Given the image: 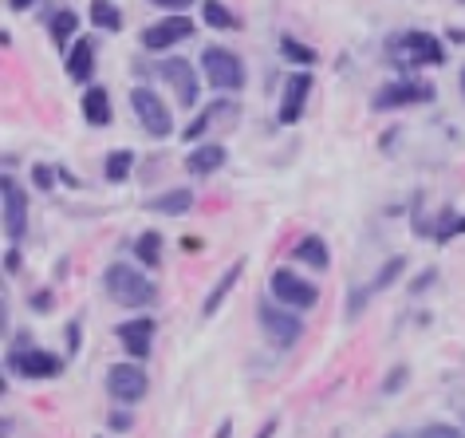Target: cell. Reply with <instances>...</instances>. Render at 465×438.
<instances>
[{
  "instance_id": "cell-39",
  "label": "cell",
  "mask_w": 465,
  "mask_h": 438,
  "mask_svg": "<svg viewBox=\"0 0 465 438\" xmlns=\"http://www.w3.org/2000/svg\"><path fill=\"white\" fill-rule=\"evenodd\" d=\"M229 434H232V423L225 419V423H221V426H217V438H229Z\"/></svg>"
},
{
  "instance_id": "cell-24",
  "label": "cell",
  "mask_w": 465,
  "mask_h": 438,
  "mask_svg": "<svg viewBox=\"0 0 465 438\" xmlns=\"http://www.w3.org/2000/svg\"><path fill=\"white\" fill-rule=\"evenodd\" d=\"M131 166H134V151H111L107 163H103V174H107V182H126L131 178Z\"/></svg>"
},
{
  "instance_id": "cell-10",
  "label": "cell",
  "mask_w": 465,
  "mask_h": 438,
  "mask_svg": "<svg viewBox=\"0 0 465 438\" xmlns=\"http://www.w3.org/2000/svg\"><path fill=\"white\" fill-rule=\"evenodd\" d=\"M13 372L25 379H55L64 372V360L52 352H40V348H20L13 355Z\"/></svg>"
},
{
  "instance_id": "cell-14",
  "label": "cell",
  "mask_w": 465,
  "mask_h": 438,
  "mask_svg": "<svg viewBox=\"0 0 465 438\" xmlns=\"http://www.w3.org/2000/svg\"><path fill=\"white\" fill-rule=\"evenodd\" d=\"M162 79L178 91L182 107H193V103H197V75H193L190 60H182V55H178V60H166V64H162Z\"/></svg>"
},
{
  "instance_id": "cell-4",
  "label": "cell",
  "mask_w": 465,
  "mask_h": 438,
  "mask_svg": "<svg viewBox=\"0 0 465 438\" xmlns=\"http://www.w3.org/2000/svg\"><path fill=\"white\" fill-rule=\"evenodd\" d=\"M269 288H272V296L284 308H300V313L320 301V288L312 284V281H304V276H296L292 269H272Z\"/></svg>"
},
{
  "instance_id": "cell-8",
  "label": "cell",
  "mask_w": 465,
  "mask_h": 438,
  "mask_svg": "<svg viewBox=\"0 0 465 438\" xmlns=\"http://www.w3.org/2000/svg\"><path fill=\"white\" fill-rule=\"evenodd\" d=\"M261 328L276 348H292L300 340V332H304V320L296 313H281V308H272V304H261Z\"/></svg>"
},
{
  "instance_id": "cell-28",
  "label": "cell",
  "mask_w": 465,
  "mask_h": 438,
  "mask_svg": "<svg viewBox=\"0 0 465 438\" xmlns=\"http://www.w3.org/2000/svg\"><path fill=\"white\" fill-rule=\"evenodd\" d=\"M281 55L288 64H304V67H312L320 60L316 55V48H308V44H300L296 36H281Z\"/></svg>"
},
{
  "instance_id": "cell-23",
  "label": "cell",
  "mask_w": 465,
  "mask_h": 438,
  "mask_svg": "<svg viewBox=\"0 0 465 438\" xmlns=\"http://www.w3.org/2000/svg\"><path fill=\"white\" fill-rule=\"evenodd\" d=\"M91 25L103 32H119L123 28V13L111 5V0H91Z\"/></svg>"
},
{
  "instance_id": "cell-41",
  "label": "cell",
  "mask_w": 465,
  "mask_h": 438,
  "mask_svg": "<svg viewBox=\"0 0 465 438\" xmlns=\"http://www.w3.org/2000/svg\"><path fill=\"white\" fill-rule=\"evenodd\" d=\"M461 91H465V75H461Z\"/></svg>"
},
{
  "instance_id": "cell-26",
  "label": "cell",
  "mask_w": 465,
  "mask_h": 438,
  "mask_svg": "<svg viewBox=\"0 0 465 438\" xmlns=\"http://www.w3.org/2000/svg\"><path fill=\"white\" fill-rule=\"evenodd\" d=\"M202 16H205V25L209 28H221V32H237V16L229 13L221 0H205L202 5Z\"/></svg>"
},
{
  "instance_id": "cell-34",
  "label": "cell",
  "mask_w": 465,
  "mask_h": 438,
  "mask_svg": "<svg viewBox=\"0 0 465 438\" xmlns=\"http://www.w3.org/2000/svg\"><path fill=\"white\" fill-rule=\"evenodd\" d=\"M48 304H52V293H36V296H32V308H36V313H44Z\"/></svg>"
},
{
  "instance_id": "cell-20",
  "label": "cell",
  "mask_w": 465,
  "mask_h": 438,
  "mask_svg": "<svg viewBox=\"0 0 465 438\" xmlns=\"http://www.w3.org/2000/svg\"><path fill=\"white\" fill-rule=\"evenodd\" d=\"M84 119H87L91 126H107V123H111L107 87H87V91H84Z\"/></svg>"
},
{
  "instance_id": "cell-9",
  "label": "cell",
  "mask_w": 465,
  "mask_h": 438,
  "mask_svg": "<svg viewBox=\"0 0 465 438\" xmlns=\"http://www.w3.org/2000/svg\"><path fill=\"white\" fill-rule=\"evenodd\" d=\"M391 48H402L406 55H411V64H446V48H441L438 36H430V32H402V36L391 40Z\"/></svg>"
},
{
  "instance_id": "cell-36",
  "label": "cell",
  "mask_w": 465,
  "mask_h": 438,
  "mask_svg": "<svg viewBox=\"0 0 465 438\" xmlns=\"http://www.w3.org/2000/svg\"><path fill=\"white\" fill-rule=\"evenodd\" d=\"M430 281H434V273H422V276H418V281H414V293H422V288H426Z\"/></svg>"
},
{
  "instance_id": "cell-2",
  "label": "cell",
  "mask_w": 465,
  "mask_h": 438,
  "mask_svg": "<svg viewBox=\"0 0 465 438\" xmlns=\"http://www.w3.org/2000/svg\"><path fill=\"white\" fill-rule=\"evenodd\" d=\"M197 60H202V75L209 79V87H217V91H241L245 87V64H241L237 52L205 48Z\"/></svg>"
},
{
  "instance_id": "cell-38",
  "label": "cell",
  "mask_w": 465,
  "mask_h": 438,
  "mask_svg": "<svg viewBox=\"0 0 465 438\" xmlns=\"http://www.w3.org/2000/svg\"><path fill=\"white\" fill-rule=\"evenodd\" d=\"M32 5H36V0H8V8H16V13L20 8H32Z\"/></svg>"
},
{
  "instance_id": "cell-1",
  "label": "cell",
  "mask_w": 465,
  "mask_h": 438,
  "mask_svg": "<svg viewBox=\"0 0 465 438\" xmlns=\"http://www.w3.org/2000/svg\"><path fill=\"white\" fill-rule=\"evenodd\" d=\"M107 296L123 308H146V304H154L158 288H154V281H146V273H138L134 264H111Z\"/></svg>"
},
{
  "instance_id": "cell-31",
  "label": "cell",
  "mask_w": 465,
  "mask_h": 438,
  "mask_svg": "<svg viewBox=\"0 0 465 438\" xmlns=\"http://www.w3.org/2000/svg\"><path fill=\"white\" fill-rule=\"evenodd\" d=\"M150 5H154V8H166L170 16H185V8H190L193 0H150Z\"/></svg>"
},
{
  "instance_id": "cell-22",
  "label": "cell",
  "mask_w": 465,
  "mask_h": 438,
  "mask_svg": "<svg viewBox=\"0 0 465 438\" xmlns=\"http://www.w3.org/2000/svg\"><path fill=\"white\" fill-rule=\"evenodd\" d=\"M134 257L143 261L146 269H158V264H162V234H158V229H146V234H138Z\"/></svg>"
},
{
  "instance_id": "cell-32",
  "label": "cell",
  "mask_w": 465,
  "mask_h": 438,
  "mask_svg": "<svg viewBox=\"0 0 465 438\" xmlns=\"http://www.w3.org/2000/svg\"><path fill=\"white\" fill-rule=\"evenodd\" d=\"M111 426H114V431H131V414H126V411H111V419H107Z\"/></svg>"
},
{
  "instance_id": "cell-25",
  "label": "cell",
  "mask_w": 465,
  "mask_h": 438,
  "mask_svg": "<svg viewBox=\"0 0 465 438\" xmlns=\"http://www.w3.org/2000/svg\"><path fill=\"white\" fill-rule=\"evenodd\" d=\"M402 264H406L402 257H391V261H387V264H382V269L375 273V281H371V288H363V293L355 296V304L363 301V296H375V293H382V288H391V284H394V276L402 273ZM355 304H351V308H355Z\"/></svg>"
},
{
  "instance_id": "cell-15",
  "label": "cell",
  "mask_w": 465,
  "mask_h": 438,
  "mask_svg": "<svg viewBox=\"0 0 465 438\" xmlns=\"http://www.w3.org/2000/svg\"><path fill=\"white\" fill-rule=\"evenodd\" d=\"M225 158H229V151L221 143H202V146H193V151L185 154V170L197 174V178H205V174H213V170L225 166Z\"/></svg>"
},
{
  "instance_id": "cell-12",
  "label": "cell",
  "mask_w": 465,
  "mask_h": 438,
  "mask_svg": "<svg viewBox=\"0 0 465 438\" xmlns=\"http://www.w3.org/2000/svg\"><path fill=\"white\" fill-rule=\"evenodd\" d=\"M114 336H119L126 355H134V360H146V355H150V340H154V320H150V316L123 320V324L114 328Z\"/></svg>"
},
{
  "instance_id": "cell-37",
  "label": "cell",
  "mask_w": 465,
  "mask_h": 438,
  "mask_svg": "<svg viewBox=\"0 0 465 438\" xmlns=\"http://www.w3.org/2000/svg\"><path fill=\"white\" fill-rule=\"evenodd\" d=\"M16 269H20V253L8 249V273H16Z\"/></svg>"
},
{
  "instance_id": "cell-30",
  "label": "cell",
  "mask_w": 465,
  "mask_h": 438,
  "mask_svg": "<svg viewBox=\"0 0 465 438\" xmlns=\"http://www.w3.org/2000/svg\"><path fill=\"white\" fill-rule=\"evenodd\" d=\"M55 178H60V170H52L48 163L32 166V182H36V186H40V190H52V186H55Z\"/></svg>"
},
{
  "instance_id": "cell-19",
  "label": "cell",
  "mask_w": 465,
  "mask_h": 438,
  "mask_svg": "<svg viewBox=\"0 0 465 438\" xmlns=\"http://www.w3.org/2000/svg\"><path fill=\"white\" fill-rule=\"evenodd\" d=\"M95 48H91V40H75L72 48H67V75L75 79V84H84V79H91V67H95Z\"/></svg>"
},
{
  "instance_id": "cell-16",
  "label": "cell",
  "mask_w": 465,
  "mask_h": 438,
  "mask_svg": "<svg viewBox=\"0 0 465 438\" xmlns=\"http://www.w3.org/2000/svg\"><path fill=\"white\" fill-rule=\"evenodd\" d=\"M241 269H245V261L229 264V269H225V273H221V276H217L213 293H209V296H205V304H202V316H205V320H209V316H217V308H221V304H225V296L232 293V284H237V281H241Z\"/></svg>"
},
{
  "instance_id": "cell-13",
  "label": "cell",
  "mask_w": 465,
  "mask_h": 438,
  "mask_svg": "<svg viewBox=\"0 0 465 438\" xmlns=\"http://www.w3.org/2000/svg\"><path fill=\"white\" fill-rule=\"evenodd\" d=\"M308 91H312V75H308V72L288 75V84H284V99H281V111H276V123H281V126H292V123L300 119V114H304Z\"/></svg>"
},
{
  "instance_id": "cell-11",
  "label": "cell",
  "mask_w": 465,
  "mask_h": 438,
  "mask_svg": "<svg viewBox=\"0 0 465 438\" xmlns=\"http://www.w3.org/2000/svg\"><path fill=\"white\" fill-rule=\"evenodd\" d=\"M0 202H5V234L8 241H20L28 229V202L25 194H20V186L13 178H5V186H0Z\"/></svg>"
},
{
  "instance_id": "cell-18",
  "label": "cell",
  "mask_w": 465,
  "mask_h": 438,
  "mask_svg": "<svg viewBox=\"0 0 465 438\" xmlns=\"http://www.w3.org/2000/svg\"><path fill=\"white\" fill-rule=\"evenodd\" d=\"M190 205H193V190H185V186H173L166 194H158V198H150V210L166 214V217H182Z\"/></svg>"
},
{
  "instance_id": "cell-5",
  "label": "cell",
  "mask_w": 465,
  "mask_h": 438,
  "mask_svg": "<svg viewBox=\"0 0 465 438\" xmlns=\"http://www.w3.org/2000/svg\"><path fill=\"white\" fill-rule=\"evenodd\" d=\"M190 36H193V20L190 16H162L158 25L143 28V48L146 52H166V48H173V44H182Z\"/></svg>"
},
{
  "instance_id": "cell-35",
  "label": "cell",
  "mask_w": 465,
  "mask_h": 438,
  "mask_svg": "<svg viewBox=\"0 0 465 438\" xmlns=\"http://www.w3.org/2000/svg\"><path fill=\"white\" fill-rule=\"evenodd\" d=\"M272 434H276V414H272V419L261 426V431H257V438H272Z\"/></svg>"
},
{
  "instance_id": "cell-7",
  "label": "cell",
  "mask_w": 465,
  "mask_h": 438,
  "mask_svg": "<svg viewBox=\"0 0 465 438\" xmlns=\"http://www.w3.org/2000/svg\"><path fill=\"white\" fill-rule=\"evenodd\" d=\"M107 391L119 403H138V399H146L150 379H146L143 367H134V363H114L107 372Z\"/></svg>"
},
{
  "instance_id": "cell-40",
  "label": "cell",
  "mask_w": 465,
  "mask_h": 438,
  "mask_svg": "<svg viewBox=\"0 0 465 438\" xmlns=\"http://www.w3.org/2000/svg\"><path fill=\"white\" fill-rule=\"evenodd\" d=\"M391 438H411V434H391Z\"/></svg>"
},
{
  "instance_id": "cell-6",
  "label": "cell",
  "mask_w": 465,
  "mask_h": 438,
  "mask_svg": "<svg viewBox=\"0 0 465 438\" xmlns=\"http://www.w3.org/2000/svg\"><path fill=\"white\" fill-rule=\"evenodd\" d=\"M434 99V87L418 84V79H399V84H387L375 91V111H394V107H414V103H430Z\"/></svg>"
},
{
  "instance_id": "cell-42",
  "label": "cell",
  "mask_w": 465,
  "mask_h": 438,
  "mask_svg": "<svg viewBox=\"0 0 465 438\" xmlns=\"http://www.w3.org/2000/svg\"><path fill=\"white\" fill-rule=\"evenodd\" d=\"M461 5H465V0H461Z\"/></svg>"
},
{
  "instance_id": "cell-27",
  "label": "cell",
  "mask_w": 465,
  "mask_h": 438,
  "mask_svg": "<svg viewBox=\"0 0 465 438\" xmlns=\"http://www.w3.org/2000/svg\"><path fill=\"white\" fill-rule=\"evenodd\" d=\"M52 40L55 44H60V48H67V40H72L75 36V28H79V16L72 13V8H60V13H55L52 16Z\"/></svg>"
},
{
  "instance_id": "cell-17",
  "label": "cell",
  "mask_w": 465,
  "mask_h": 438,
  "mask_svg": "<svg viewBox=\"0 0 465 438\" xmlns=\"http://www.w3.org/2000/svg\"><path fill=\"white\" fill-rule=\"evenodd\" d=\"M292 257L300 261V264H308V269H328V245H323V237H316V234H304L296 241V249H292Z\"/></svg>"
},
{
  "instance_id": "cell-29",
  "label": "cell",
  "mask_w": 465,
  "mask_h": 438,
  "mask_svg": "<svg viewBox=\"0 0 465 438\" xmlns=\"http://www.w3.org/2000/svg\"><path fill=\"white\" fill-rule=\"evenodd\" d=\"M414 438H465L458 426H450V423H430V426H422Z\"/></svg>"
},
{
  "instance_id": "cell-21",
  "label": "cell",
  "mask_w": 465,
  "mask_h": 438,
  "mask_svg": "<svg viewBox=\"0 0 465 438\" xmlns=\"http://www.w3.org/2000/svg\"><path fill=\"white\" fill-rule=\"evenodd\" d=\"M221 114H237V103H229V99L209 103V107H205L202 114H197V119H193L190 126H185V138H202V134L209 131V126H213V123L221 119Z\"/></svg>"
},
{
  "instance_id": "cell-33",
  "label": "cell",
  "mask_w": 465,
  "mask_h": 438,
  "mask_svg": "<svg viewBox=\"0 0 465 438\" xmlns=\"http://www.w3.org/2000/svg\"><path fill=\"white\" fill-rule=\"evenodd\" d=\"M67 352H79V324H67Z\"/></svg>"
},
{
  "instance_id": "cell-3",
  "label": "cell",
  "mask_w": 465,
  "mask_h": 438,
  "mask_svg": "<svg viewBox=\"0 0 465 438\" xmlns=\"http://www.w3.org/2000/svg\"><path fill=\"white\" fill-rule=\"evenodd\" d=\"M131 107H134V114H138V123H143L146 134H154V138H170L173 134V114H170L166 103L158 99V91L134 87L131 91Z\"/></svg>"
},
{
  "instance_id": "cell-43",
  "label": "cell",
  "mask_w": 465,
  "mask_h": 438,
  "mask_svg": "<svg viewBox=\"0 0 465 438\" xmlns=\"http://www.w3.org/2000/svg\"><path fill=\"white\" fill-rule=\"evenodd\" d=\"M461 419H465V414H461Z\"/></svg>"
}]
</instances>
